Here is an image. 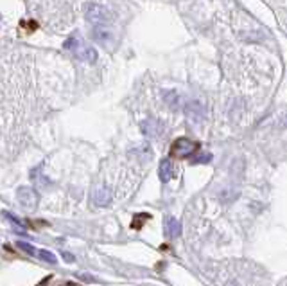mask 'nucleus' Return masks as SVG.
Listing matches in <instances>:
<instances>
[{
	"mask_svg": "<svg viewBox=\"0 0 287 286\" xmlns=\"http://www.w3.org/2000/svg\"><path fill=\"white\" fill-rule=\"evenodd\" d=\"M65 49H68L70 53H74V56L79 58L81 61H88V63H95L97 61V50L94 47L87 45L81 38L74 36V38L65 42Z\"/></svg>",
	"mask_w": 287,
	"mask_h": 286,
	"instance_id": "obj_1",
	"label": "nucleus"
},
{
	"mask_svg": "<svg viewBox=\"0 0 287 286\" xmlns=\"http://www.w3.org/2000/svg\"><path fill=\"white\" fill-rule=\"evenodd\" d=\"M16 200H18V203L23 209L34 211L38 207L40 196L33 187H18V189H16Z\"/></svg>",
	"mask_w": 287,
	"mask_h": 286,
	"instance_id": "obj_2",
	"label": "nucleus"
},
{
	"mask_svg": "<svg viewBox=\"0 0 287 286\" xmlns=\"http://www.w3.org/2000/svg\"><path fill=\"white\" fill-rule=\"evenodd\" d=\"M196 149H197V142L190 141V139H187V137H182V139H178V141H174V144L170 146V155L176 157V159H187V157L192 155Z\"/></svg>",
	"mask_w": 287,
	"mask_h": 286,
	"instance_id": "obj_3",
	"label": "nucleus"
},
{
	"mask_svg": "<svg viewBox=\"0 0 287 286\" xmlns=\"http://www.w3.org/2000/svg\"><path fill=\"white\" fill-rule=\"evenodd\" d=\"M87 20L95 27L106 25V23L110 22V13H108L106 8H102V6L92 4L90 8L87 9Z\"/></svg>",
	"mask_w": 287,
	"mask_h": 286,
	"instance_id": "obj_4",
	"label": "nucleus"
},
{
	"mask_svg": "<svg viewBox=\"0 0 287 286\" xmlns=\"http://www.w3.org/2000/svg\"><path fill=\"white\" fill-rule=\"evenodd\" d=\"M92 200L97 207H106L111 203V191L108 187H97L92 195Z\"/></svg>",
	"mask_w": 287,
	"mask_h": 286,
	"instance_id": "obj_5",
	"label": "nucleus"
},
{
	"mask_svg": "<svg viewBox=\"0 0 287 286\" xmlns=\"http://www.w3.org/2000/svg\"><path fill=\"white\" fill-rule=\"evenodd\" d=\"M142 132L148 135V137H160L163 128L158 121H155V119H146V121L142 122Z\"/></svg>",
	"mask_w": 287,
	"mask_h": 286,
	"instance_id": "obj_6",
	"label": "nucleus"
},
{
	"mask_svg": "<svg viewBox=\"0 0 287 286\" xmlns=\"http://www.w3.org/2000/svg\"><path fill=\"white\" fill-rule=\"evenodd\" d=\"M158 176H160V180H162L163 184L170 182V178L174 176V168H173V164H170L169 159H163V161L160 162Z\"/></svg>",
	"mask_w": 287,
	"mask_h": 286,
	"instance_id": "obj_7",
	"label": "nucleus"
},
{
	"mask_svg": "<svg viewBox=\"0 0 287 286\" xmlns=\"http://www.w3.org/2000/svg\"><path fill=\"white\" fill-rule=\"evenodd\" d=\"M185 112H187V115H189L192 121H203V117H205V108H203V105L201 103H197V101H194V103H190V105H187V108H185Z\"/></svg>",
	"mask_w": 287,
	"mask_h": 286,
	"instance_id": "obj_8",
	"label": "nucleus"
},
{
	"mask_svg": "<svg viewBox=\"0 0 287 286\" xmlns=\"http://www.w3.org/2000/svg\"><path fill=\"white\" fill-rule=\"evenodd\" d=\"M167 232H169L170 238H178L182 234V225H180V221L176 218H169L167 220Z\"/></svg>",
	"mask_w": 287,
	"mask_h": 286,
	"instance_id": "obj_9",
	"label": "nucleus"
},
{
	"mask_svg": "<svg viewBox=\"0 0 287 286\" xmlns=\"http://www.w3.org/2000/svg\"><path fill=\"white\" fill-rule=\"evenodd\" d=\"M165 103L169 105L170 108H176L178 103H180V95L176 92H167L165 94Z\"/></svg>",
	"mask_w": 287,
	"mask_h": 286,
	"instance_id": "obj_10",
	"label": "nucleus"
},
{
	"mask_svg": "<svg viewBox=\"0 0 287 286\" xmlns=\"http://www.w3.org/2000/svg\"><path fill=\"white\" fill-rule=\"evenodd\" d=\"M38 256L40 257H42V259L43 261H47V263H50V265H54V263H56V256H54V254H52V252H50V250H38Z\"/></svg>",
	"mask_w": 287,
	"mask_h": 286,
	"instance_id": "obj_11",
	"label": "nucleus"
},
{
	"mask_svg": "<svg viewBox=\"0 0 287 286\" xmlns=\"http://www.w3.org/2000/svg\"><path fill=\"white\" fill-rule=\"evenodd\" d=\"M16 247L20 248V250H23V252H27V254H31V256H34L36 254V248L33 247L31 243H25V241H16Z\"/></svg>",
	"mask_w": 287,
	"mask_h": 286,
	"instance_id": "obj_12",
	"label": "nucleus"
},
{
	"mask_svg": "<svg viewBox=\"0 0 287 286\" xmlns=\"http://www.w3.org/2000/svg\"><path fill=\"white\" fill-rule=\"evenodd\" d=\"M212 161V155L210 153H201V155L194 157L192 159V164H207V162Z\"/></svg>",
	"mask_w": 287,
	"mask_h": 286,
	"instance_id": "obj_13",
	"label": "nucleus"
},
{
	"mask_svg": "<svg viewBox=\"0 0 287 286\" xmlns=\"http://www.w3.org/2000/svg\"><path fill=\"white\" fill-rule=\"evenodd\" d=\"M61 256H63V259H65V261H68V263H74V257H72L70 254H68V252H63Z\"/></svg>",
	"mask_w": 287,
	"mask_h": 286,
	"instance_id": "obj_14",
	"label": "nucleus"
},
{
	"mask_svg": "<svg viewBox=\"0 0 287 286\" xmlns=\"http://www.w3.org/2000/svg\"><path fill=\"white\" fill-rule=\"evenodd\" d=\"M81 277H83V279H87V281H95V279L92 277V275H87V274H83V275H81Z\"/></svg>",
	"mask_w": 287,
	"mask_h": 286,
	"instance_id": "obj_15",
	"label": "nucleus"
}]
</instances>
